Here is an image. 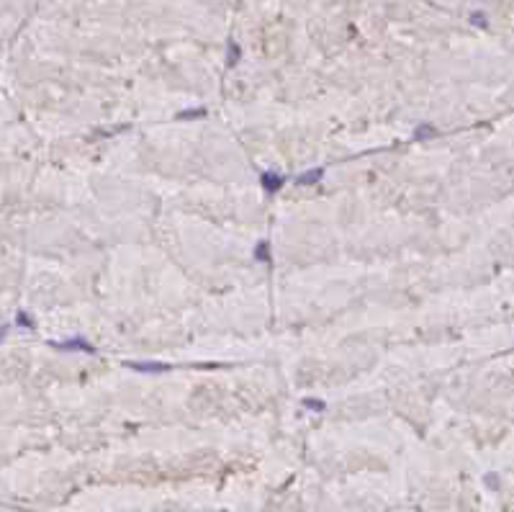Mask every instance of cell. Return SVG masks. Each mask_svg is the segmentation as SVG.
<instances>
[{"mask_svg":"<svg viewBox=\"0 0 514 512\" xmlns=\"http://www.w3.org/2000/svg\"><path fill=\"white\" fill-rule=\"evenodd\" d=\"M237 54H239V52H237V44H229V65L237 62Z\"/></svg>","mask_w":514,"mask_h":512,"instance_id":"9c48e42d","label":"cell"},{"mask_svg":"<svg viewBox=\"0 0 514 512\" xmlns=\"http://www.w3.org/2000/svg\"><path fill=\"white\" fill-rule=\"evenodd\" d=\"M134 371H167V366L162 363H129Z\"/></svg>","mask_w":514,"mask_h":512,"instance_id":"5b68a950","label":"cell"},{"mask_svg":"<svg viewBox=\"0 0 514 512\" xmlns=\"http://www.w3.org/2000/svg\"><path fill=\"white\" fill-rule=\"evenodd\" d=\"M424 134H427V136H429V134H432V129H429V126H419V129H417V134H414V136H417V139H422V136H424Z\"/></svg>","mask_w":514,"mask_h":512,"instance_id":"30bf717a","label":"cell"},{"mask_svg":"<svg viewBox=\"0 0 514 512\" xmlns=\"http://www.w3.org/2000/svg\"><path fill=\"white\" fill-rule=\"evenodd\" d=\"M203 113H206L203 108H193V111H183L178 119H193V116H203Z\"/></svg>","mask_w":514,"mask_h":512,"instance_id":"52a82bcc","label":"cell"},{"mask_svg":"<svg viewBox=\"0 0 514 512\" xmlns=\"http://www.w3.org/2000/svg\"><path fill=\"white\" fill-rule=\"evenodd\" d=\"M255 258L270 263V245H268V242H257V247H255Z\"/></svg>","mask_w":514,"mask_h":512,"instance_id":"277c9868","label":"cell"},{"mask_svg":"<svg viewBox=\"0 0 514 512\" xmlns=\"http://www.w3.org/2000/svg\"><path fill=\"white\" fill-rule=\"evenodd\" d=\"M321 178H324V170L316 167V170H309V173L298 175V183H301V186H314V183H319Z\"/></svg>","mask_w":514,"mask_h":512,"instance_id":"3957f363","label":"cell"},{"mask_svg":"<svg viewBox=\"0 0 514 512\" xmlns=\"http://www.w3.org/2000/svg\"><path fill=\"white\" fill-rule=\"evenodd\" d=\"M260 183H262V188H265L268 193H275V191L283 188V175H278V173H262V175H260Z\"/></svg>","mask_w":514,"mask_h":512,"instance_id":"6da1fadb","label":"cell"},{"mask_svg":"<svg viewBox=\"0 0 514 512\" xmlns=\"http://www.w3.org/2000/svg\"><path fill=\"white\" fill-rule=\"evenodd\" d=\"M54 348H59V350H85V353H93L90 343H85V340H80V337H72V340H67V343H57Z\"/></svg>","mask_w":514,"mask_h":512,"instance_id":"7a4b0ae2","label":"cell"},{"mask_svg":"<svg viewBox=\"0 0 514 512\" xmlns=\"http://www.w3.org/2000/svg\"><path fill=\"white\" fill-rule=\"evenodd\" d=\"M16 324H21V327L31 329V327H34V319H31L26 311H18V314H16Z\"/></svg>","mask_w":514,"mask_h":512,"instance_id":"8992f818","label":"cell"},{"mask_svg":"<svg viewBox=\"0 0 514 512\" xmlns=\"http://www.w3.org/2000/svg\"><path fill=\"white\" fill-rule=\"evenodd\" d=\"M303 404H306V407H311V409H316V412H321V409H324V402H319V399H303Z\"/></svg>","mask_w":514,"mask_h":512,"instance_id":"ba28073f","label":"cell"},{"mask_svg":"<svg viewBox=\"0 0 514 512\" xmlns=\"http://www.w3.org/2000/svg\"><path fill=\"white\" fill-rule=\"evenodd\" d=\"M8 337V324H0V343Z\"/></svg>","mask_w":514,"mask_h":512,"instance_id":"8fae6325","label":"cell"}]
</instances>
